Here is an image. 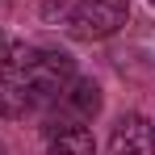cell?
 <instances>
[{
	"mask_svg": "<svg viewBox=\"0 0 155 155\" xmlns=\"http://www.w3.org/2000/svg\"><path fill=\"white\" fill-rule=\"evenodd\" d=\"M51 105H54L51 126H88V122L101 113V84L76 76L63 92H54V97H51Z\"/></svg>",
	"mask_w": 155,
	"mask_h": 155,
	"instance_id": "2",
	"label": "cell"
},
{
	"mask_svg": "<svg viewBox=\"0 0 155 155\" xmlns=\"http://www.w3.org/2000/svg\"><path fill=\"white\" fill-rule=\"evenodd\" d=\"M126 17H130L126 0H76L67 8V29L80 42H101L126 25Z\"/></svg>",
	"mask_w": 155,
	"mask_h": 155,
	"instance_id": "1",
	"label": "cell"
},
{
	"mask_svg": "<svg viewBox=\"0 0 155 155\" xmlns=\"http://www.w3.org/2000/svg\"><path fill=\"white\" fill-rule=\"evenodd\" d=\"M0 155H4V143H0Z\"/></svg>",
	"mask_w": 155,
	"mask_h": 155,
	"instance_id": "7",
	"label": "cell"
},
{
	"mask_svg": "<svg viewBox=\"0 0 155 155\" xmlns=\"http://www.w3.org/2000/svg\"><path fill=\"white\" fill-rule=\"evenodd\" d=\"M151 134H155V122H151Z\"/></svg>",
	"mask_w": 155,
	"mask_h": 155,
	"instance_id": "8",
	"label": "cell"
},
{
	"mask_svg": "<svg viewBox=\"0 0 155 155\" xmlns=\"http://www.w3.org/2000/svg\"><path fill=\"white\" fill-rule=\"evenodd\" d=\"M38 105V97L29 92V84L17 71H0V117H25Z\"/></svg>",
	"mask_w": 155,
	"mask_h": 155,
	"instance_id": "5",
	"label": "cell"
},
{
	"mask_svg": "<svg viewBox=\"0 0 155 155\" xmlns=\"http://www.w3.org/2000/svg\"><path fill=\"white\" fill-rule=\"evenodd\" d=\"M151 8H155V0H151Z\"/></svg>",
	"mask_w": 155,
	"mask_h": 155,
	"instance_id": "9",
	"label": "cell"
},
{
	"mask_svg": "<svg viewBox=\"0 0 155 155\" xmlns=\"http://www.w3.org/2000/svg\"><path fill=\"white\" fill-rule=\"evenodd\" d=\"M109 155H155L151 122L138 117V113L117 117V126H113V134H109Z\"/></svg>",
	"mask_w": 155,
	"mask_h": 155,
	"instance_id": "3",
	"label": "cell"
},
{
	"mask_svg": "<svg viewBox=\"0 0 155 155\" xmlns=\"http://www.w3.org/2000/svg\"><path fill=\"white\" fill-rule=\"evenodd\" d=\"M46 155H97V138L88 126H51Z\"/></svg>",
	"mask_w": 155,
	"mask_h": 155,
	"instance_id": "4",
	"label": "cell"
},
{
	"mask_svg": "<svg viewBox=\"0 0 155 155\" xmlns=\"http://www.w3.org/2000/svg\"><path fill=\"white\" fill-rule=\"evenodd\" d=\"M8 51H13V38H8V34H4V29H0V67H4V63H8Z\"/></svg>",
	"mask_w": 155,
	"mask_h": 155,
	"instance_id": "6",
	"label": "cell"
}]
</instances>
